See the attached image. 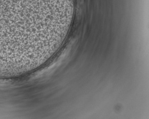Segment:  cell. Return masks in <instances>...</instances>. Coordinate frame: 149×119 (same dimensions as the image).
<instances>
[{
    "label": "cell",
    "instance_id": "cell-1",
    "mask_svg": "<svg viewBox=\"0 0 149 119\" xmlns=\"http://www.w3.org/2000/svg\"><path fill=\"white\" fill-rule=\"evenodd\" d=\"M22 0H0V47L20 42L38 29V13L29 11Z\"/></svg>",
    "mask_w": 149,
    "mask_h": 119
}]
</instances>
